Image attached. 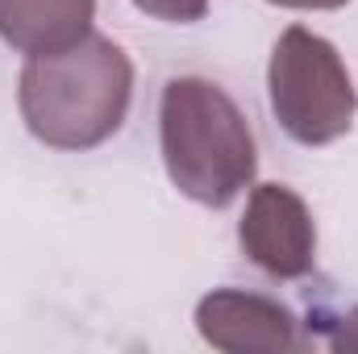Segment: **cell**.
<instances>
[{
  "instance_id": "obj_1",
  "label": "cell",
  "mask_w": 358,
  "mask_h": 354,
  "mask_svg": "<svg viewBox=\"0 0 358 354\" xmlns=\"http://www.w3.org/2000/svg\"><path fill=\"white\" fill-rule=\"evenodd\" d=\"M134 100V63L113 42L88 34L67 50L29 55L17 80L25 129L55 150H92L108 142Z\"/></svg>"
},
{
  "instance_id": "obj_2",
  "label": "cell",
  "mask_w": 358,
  "mask_h": 354,
  "mask_svg": "<svg viewBox=\"0 0 358 354\" xmlns=\"http://www.w3.org/2000/svg\"><path fill=\"white\" fill-rule=\"evenodd\" d=\"M159 150L171 183L204 208L234 204L259 171V146L246 113L204 76L167 80L159 100Z\"/></svg>"
},
{
  "instance_id": "obj_3",
  "label": "cell",
  "mask_w": 358,
  "mask_h": 354,
  "mask_svg": "<svg viewBox=\"0 0 358 354\" xmlns=\"http://www.w3.org/2000/svg\"><path fill=\"white\" fill-rule=\"evenodd\" d=\"M271 113L300 146H329L350 134L358 92L338 46L304 25H287L267 63Z\"/></svg>"
},
{
  "instance_id": "obj_4",
  "label": "cell",
  "mask_w": 358,
  "mask_h": 354,
  "mask_svg": "<svg viewBox=\"0 0 358 354\" xmlns=\"http://www.w3.org/2000/svg\"><path fill=\"white\" fill-rule=\"evenodd\" d=\"M238 242L246 259L271 279H304L317 267V225L300 192L287 183L250 187Z\"/></svg>"
},
{
  "instance_id": "obj_5",
  "label": "cell",
  "mask_w": 358,
  "mask_h": 354,
  "mask_svg": "<svg viewBox=\"0 0 358 354\" xmlns=\"http://www.w3.org/2000/svg\"><path fill=\"white\" fill-rule=\"evenodd\" d=\"M196 330L213 351L225 354H283L300 351V321L296 313L263 292L217 288L196 304Z\"/></svg>"
},
{
  "instance_id": "obj_6",
  "label": "cell",
  "mask_w": 358,
  "mask_h": 354,
  "mask_svg": "<svg viewBox=\"0 0 358 354\" xmlns=\"http://www.w3.org/2000/svg\"><path fill=\"white\" fill-rule=\"evenodd\" d=\"M96 0H0V42L17 55H55L92 34Z\"/></svg>"
},
{
  "instance_id": "obj_7",
  "label": "cell",
  "mask_w": 358,
  "mask_h": 354,
  "mask_svg": "<svg viewBox=\"0 0 358 354\" xmlns=\"http://www.w3.org/2000/svg\"><path fill=\"white\" fill-rule=\"evenodd\" d=\"M134 8H142L155 21H171V25H192L208 13V0H134Z\"/></svg>"
},
{
  "instance_id": "obj_8",
  "label": "cell",
  "mask_w": 358,
  "mask_h": 354,
  "mask_svg": "<svg viewBox=\"0 0 358 354\" xmlns=\"http://www.w3.org/2000/svg\"><path fill=\"white\" fill-rule=\"evenodd\" d=\"M325 342H329V351L358 354V304H355V309H346L342 317H334V325H329Z\"/></svg>"
},
{
  "instance_id": "obj_9",
  "label": "cell",
  "mask_w": 358,
  "mask_h": 354,
  "mask_svg": "<svg viewBox=\"0 0 358 354\" xmlns=\"http://www.w3.org/2000/svg\"><path fill=\"white\" fill-rule=\"evenodd\" d=\"M279 8H300V13H329V8H342L350 0H271Z\"/></svg>"
}]
</instances>
